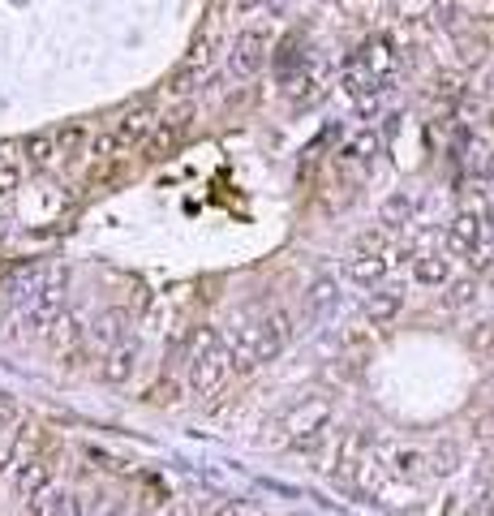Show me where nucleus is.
Listing matches in <instances>:
<instances>
[{"mask_svg": "<svg viewBox=\"0 0 494 516\" xmlns=\"http://www.w3.org/2000/svg\"><path fill=\"white\" fill-rule=\"evenodd\" d=\"M228 379V357H224V336L211 323H198L190 336V392L194 396H220Z\"/></svg>", "mask_w": 494, "mask_h": 516, "instance_id": "f257e3e1", "label": "nucleus"}, {"mask_svg": "<svg viewBox=\"0 0 494 516\" xmlns=\"http://www.w3.org/2000/svg\"><path fill=\"white\" fill-rule=\"evenodd\" d=\"M331 413H336V400H331L327 392H310V396H301L297 405H288L280 418H275V439L284 443H293V439H301V435H314V430H327V422H331Z\"/></svg>", "mask_w": 494, "mask_h": 516, "instance_id": "f03ea898", "label": "nucleus"}, {"mask_svg": "<svg viewBox=\"0 0 494 516\" xmlns=\"http://www.w3.org/2000/svg\"><path fill=\"white\" fill-rule=\"evenodd\" d=\"M65 284H69L65 267H61V271H52V267H48V280H43V284H39V293L22 306L26 332H48V323L65 310Z\"/></svg>", "mask_w": 494, "mask_h": 516, "instance_id": "7ed1b4c3", "label": "nucleus"}, {"mask_svg": "<svg viewBox=\"0 0 494 516\" xmlns=\"http://www.w3.org/2000/svg\"><path fill=\"white\" fill-rule=\"evenodd\" d=\"M43 280H48V267H43V263H22V267H13L9 276H5V284H0V301H5V306H13V310H22L26 301L39 293Z\"/></svg>", "mask_w": 494, "mask_h": 516, "instance_id": "20e7f679", "label": "nucleus"}, {"mask_svg": "<svg viewBox=\"0 0 494 516\" xmlns=\"http://www.w3.org/2000/svg\"><path fill=\"white\" fill-rule=\"evenodd\" d=\"M293 314L288 310H271L263 323H258V362H275L284 349H288V340H293Z\"/></svg>", "mask_w": 494, "mask_h": 516, "instance_id": "39448f33", "label": "nucleus"}, {"mask_svg": "<svg viewBox=\"0 0 494 516\" xmlns=\"http://www.w3.org/2000/svg\"><path fill=\"white\" fill-rule=\"evenodd\" d=\"M224 357H228V366L237 370V375H254L258 366V323H241V327H232L228 332V344H224Z\"/></svg>", "mask_w": 494, "mask_h": 516, "instance_id": "423d86ee", "label": "nucleus"}, {"mask_svg": "<svg viewBox=\"0 0 494 516\" xmlns=\"http://www.w3.org/2000/svg\"><path fill=\"white\" fill-rule=\"evenodd\" d=\"M232 74L237 78H254V74H263V65H267V35L263 31H241L237 43H232Z\"/></svg>", "mask_w": 494, "mask_h": 516, "instance_id": "0eeeda50", "label": "nucleus"}, {"mask_svg": "<svg viewBox=\"0 0 494 516\" xmlns=\"http://www.w3.org/2000/svg\"><path fill=\"white\" fill-rule=\"evenodd\" d=\"M336 306H340V284L331 276H318L310 284V293H305V301H301V319L310 327H318V323H327L331 314H336Z\"/></svg>", "mask_w": 494, "mask_h": 516, "instance_id": "6e6552de", "label": "nucleus"}, {"mask_svg": "<svg viewBox=\"0 0 494 516\" xmlns=\"http://www.w3.org/2000/svg\"><path fill=\"white\" fill-rule=\"evenodd\" d=\"M151 129H155V112L147 108V104H142V108H129L125 112V117L121 121H116V129H112V147H116V155H121V151H129V147H138V142L142 138H147L151 134Z\"/></svg>", "mask_w": 494, "mask_h": 516, "instance_id": "1a4fd4ad", "label": "nucleus"}, {"mask_svg": "<svg viewBox=\"0 0 494 516\" xmlns=\"http://www.w3.org/2000/svg\"><path fill=\"white\" fill-rule=\"evenodd\" d=\"M482 237H486V220L473 215V211H460L456 220L447 224V250L452 254H473L477 246H482Z\"/></svg>", "mask_w": 494, "mask_h": 516, "instance_id": "9d476101", "label": "nucleus"}, {"mask_svg": "<svg viewBox=\"0 0 494 516\" xmlns=\"http://www.w3.org/2000/svg\"><path fill=\"white\" fill-rule=\"evenodd\" d=\"M134 370H138V344L134 340H121L116 349H108L104 366H99V375H104V383H112V387H125L129 379H134Z\"/></svg>", "mask_w": 494, "mask_h": 516, "instance_id": "9b49d317", "label": "nucleus"}, {"mask_svg": "<svg viewBox=\"0 0 494 516\" xmlns=\"http://www.w3.org/2000/svg\"><path fill=\"white\" fill-rule=\"evenodd\" d=\"M361 452H366V430H361V426H348L344 435H340V443H336V461L327 465V473H331V478H344V473H353L357 461H361Z\"/></svg>", "mask_w": 494, "mask_h": 516, "instance_id": "f8f14e48", "label": "nucleus"}, {"mask_svg": "<svg viewBox=\"0 0 494 516\" xmlns=\"http://www.w3.org/2000/svg\"><path fill=\"white\" fill-rule=\"evenodd\" d=\"M387 254H353L348 258V280L357 284V289H379V284L387 280Z\"/></svg>", "mask_w": 494, "mask_h": 516, "instance_id": "ddd939ff", "label": "nucleus"}, {"mask_svg": "<svg viewBox=\"0 0 494 516\" xmlns=\"http://www.w3.org/2000/svg\"><path fill=\"white\" fill-rule=\"evenodd\" d=\"M383 461L391 478H404V482L426 478V452H417V448H383Z\"/></svg>", "mask_w": 494, "mask_h": 516, "instance_id": "4468645a", "label": "nucleus"}, {"mask_svg": "<svg viewBox=\"0 0 494 516\" xmlns=\"http://www.w3.org/2000/svg\"><path fill=\"white\" fill-rule=\"evenodd\" d=\"M129 336V314L125 310H104V314H99V319H95V327H91V340L99 344V349H116V344H121Z\"/></svg>", "mask_w": 494, "mask_h": 516, "instance_id": "2eb2a0df", "label": "nucleus"}, {"mask_svg": "<svg viewBox=\"0 0 494 516\" xmlns=\"http://www.w3.org/2000/svg\"><path fill=\"white\" fill-rule=\"evenodd\" d=\"M400 310H404V289H379L366 297V319L374 327H387L391 319H400Z\"/></svg>", "mask_w": 494, "mask_h": 516, "instance_id": "dca6fc26", "label": "nucleus"}, {"mask_svg": "<svg viewBox=\"0 0 494 516\" xmlns=\"http://www.w3.org/2000/svg\"><path fill=\"white\" fill-rule=\"evenodd\" d=\"M413 280L426 284V289H443V284L452 280V258H443V254H417L413 258Z\"/></svg>", "mask_w": 494, "mask_h": 516, "instance_id": "f3484780", "label": "nucleus"}, {"mask_svg": "<svg viewBox=\"0 0 494 516\" xmlns=\"http://www.w3.org/2000/svg\"><path fill=\"white\" fill-rule=\"evenodd\" d=\"M86 336V327H82V314H74V310H61L56 319L48 323V344L52 349H74V344Z\"/></svg>", "mask_w": 494, "mask_h": 516, "instance_id": "a211bd4d", "label": "nucleus"}, {"mask_svg": "<svg viewBox=\"0 0 494 516\" xmlns=\"http://www.w3.org/2000/svg\"><path fill=\"white\" fill-rule=\"evenodd\" d=\"M52 482V461L48 456H31L22 469H18V478H13V491H18V499H31L39 486H48Z\"/></svg>", "mask_w": 494, "mask_h": 516, "instance_id": "6ab92c4d", "label": "nucleus"}, {"mask_svg": "<svg viewBox=\"0 0 494 516\" xmlns=\"http://www.w3.org/2000/svg\"><path fill=\"white\" fill-rule=\"evenodd\" d=\"M464 461V448L456 439H439L434 448L426 452V473H434V478H452V473L460 469Z\"/></svg>", "mask_w": 494, "mask_h": 516, "instance_id": "aec40b11", "label": "nucleus"}, {"mask_svg": "<svg viewBox=\"0 0 494 516\" xmlns=\"http://www.w3.org/2000/svg\"><path fill=\"white\" fill-rule=\"evenodd\" d=\"M22 155H26V168H52L56 164V134H31L22 142Z\"/></svg>", "mask_w": 494, "mask_h": 516, "instance_id": "412c9836", "label": "nucleus"}, {"mask_svg": "<svg viewBox=\"0 0 494 516\" xmlns=\"http://www.w3.org/2000/svg\"><path fill=\"white\" fill-rule=\"evenodd\" d=\"M413 215H417V198H413V194H391L387 203H383V224H387V228L413 224Z\"/></svg>", "mask_w": 494, "mask_h": 516, "instance_id": "4be33fe9", "label": "nucleus"}, {"mask_svg": "<svg viewBox=\"0 0 494 516\" xmlns=\"http://www.w3.org/2000/svg\"><path fill=\"white\" fill-rule=\"evenodd\" d=\"M26 439V426H0V473H9V465L18 461V448Z\"/></svg>", "mask_w": 494, "mask_h": 516, "instance_id": "5701e85b", "label": "nucleus"}, {"mask_svg": "<svg viewBox=\"0 0 494 516\" xmlns=\"http://www.w3.org/2000/svg\"><path fill=\"white\" fill-rule=\"evenodd\" d=\"M477 297V280L473 276H464V280H447V293L439 306L443 310H460V306H469V301Z\"/></svg>", "mask_w": 494, "mask_h": 516, "instance_id": "b1692460", "label": "nucleus"}, {"mask_svg": "<svg viewBox=\"0 0 494 516\" xmlns=\"http://www.w3.org/2000/svg\"><path fill=\"white\" fill-rule=\"evenodd\" d=\"M215 61V39L211 35H202L198 43H194V48H190V56H185V65H181V74H202V69H207Z\"/></svg>", "mask_w": 494, "mask_h": 516, "instance_id": "393cba45", "label": "nucleus"}, {"mask_svg": "<svg viewBox=\"0 0 494 516\" xmlns=\"http://www.w3.org/2000/svg\"><path fill=\"white\" fill-rule=\"evenodd\" d=\"M379 147H383V138H379V134H370V129H366V134H357V138H353V142H348V147H344V160L370 164L374 155H379Z\"/></svg>", "mask_w": 494, "mask_h": 516, "instance_id": "a878e982", "label": "nucleus"}, {"mask_svg": "<svg viewBox=\"0 0 494 516\" xmlns=\"http://www.w3.org/2000/svg\"><path fill=\"white\" fill-rule=\"evenodd\" d=\"M82 142H86V129L82 125H69L65 134H56V160L74 164V155L82 151Z\"/></svg>", "mask_w": 494, "mask_h": 516, "instance_id": "bb28decb", "label": "nucleus"}, {"mask_svg": "<svg viewBox=\"0 0 494 516\" xmlns=\"http://www.w3.org/2000/svg\"><path fill=\"white\" fill-rule=\"evenodd\" d=\"M456 48H460V65H469V69H477L486 61V39L482 35H464Z\"/></svg>", "mask_w": 494, "mask_h": 516, "instance_id": "cd10ccee", "label": "nucleus"}, {"mask_svg": "<svg viewBox=\"0 0 494 516\" xmlns=\"http://www.w3.org/2000/svg\"><path fill=\"white\" fill-rule=\"evenodd\" d=\"M56 495H61V491H56L52 482H48V486H39V491H35L31 499H26V516H48V512H52V504H56Z\"/></svg>", "mask_w": 494, "mask_h": 516, "instance_id": "c85d7f7f", "label": "nucleus"}, {"mask_svg": "<svg viewBox=\"0 0 494 516\" xmlns=\"http://www.w3.org/2000/svg\"><path fill=\"white\" fill-rule=\"evenodd\" d=\"M469 349H477V353H490L494 349V319H482L477 327H469Z\"/></svg>", "mask_w": 494, "mask_h": 516, "instance_id": "c756f323", "label": "nucleus"}, {"mask_svg": "<svg viewBox=\"0 0 494 516\" xmlns=\"http://www.w3.org/2000/svg\"><path fill=\"white\" fill-rule=\"evenodd\" d=\"M18 185H22V168L13 164L9 155H0V198L13 194V190H18Z\"/></svg>", "mask_w": 494, "mask_h": 516, "instance_id": "7c9ffc66", "label": "nucleus"}, {"mask_svg": "<svg viewBox=\"0 0 494 516\" xmlns=\"http://www.w3.org/2000/svg\"><path fill=\"white\" fill-rule=\"evenodd\" d=\"M48 516H82V499H78V495H69V491H61Z\"/></svg>", "mask_w": 494, "mask_h": 516, "instance_id": "2f4dec72", "label": "nucleus"}, {"mask_svg": "<svg viewBox=\"0 0 494 516\" xmlns=\"http://www.w3.org/2000/svg\"><path fill=\"white\" fill-rule=\"evenodd\" d=\"M147 400H155V405H177V383H172V379L155 383L151 392H147Z\"/></svg>", "mask_w": 494, "mask_h": 516, "instance_id": "473e14b6", "label": "nucleus"}, {"mask_svg": "<svg viewBox=\"0 0 494 516\" xmlns=\"http://www.w3.org/2000/svg\"><path fill=\"white\" fill-rule=\"evenodd\" d=\"M357 254H387V237H383V233L357 237Z\"/></svg>", "mask_w": 494, "mask_h": 516, "instance_id": "72a5a7b5", "label": "nucleus"}, {"mask_svg": "<svg viewBox=\"0 0 494 516\" xmlns=\"http://www.w3.org/2000/svg\"><path fill=\"white\" fill-rule=\"evenodd\" d=\"M473 435H477V439H494V409L482 413V418L473 422Z\"/></svg>", "mask_w": 494, "mask_h": 516, "instance_id": "f704fd0d", "label": "nucleus"}, {"mask_svg": "<svg viewBox=\"0 0 494 516\" xmlns=\"http://www.w3.org/2000/svg\"><path fill=\"white\" fill-rule=\"evenodd\" d=\"M473 516H494V486H486V491H482V499H477Z\"/></svg>", "mask_w": 494, "mask_h": 516, "instance_id": "c9c22d12", "label": "nucleus"}, {"mask_svg": "<svg viewBox=\"0 0 494 516\" xmlns=\"http://www.w3.org/2000/svg\"><path fill=\"white\" fill-rule=\"evenodd\" d=\"M443 516H469V512H464V499H460V495H447Z\"/></svg>", "mask_w": 494, "mask_h": 516, "instance_id": "e433bc0d", "label": "nucleus"}, {"mask_svg": "<svg viewBox=\"0 0 494 516\" xmlns=\"http://www.w3.org/2000/svg\"><path fill=\"white\" fill-rule=\"evenodd\" d=\"M211 516H237V504H220V508H215Z\"/></svg>", "mask_w": 494, "mask_h": 516, "instance_id": "4c0bfd02", "label": "nucleus"}, {"mask_svg": "<svg viewBox=\"0 0 494 516\" xmlns=\"http://www.w3.org/2000/svg\"><path fill=\"white\" fill-rule=\"evenodd\" d=\"M486 181H490V190H494V151H490V164H486Z\"/></svg>", "mask_w": 494, "mask_h": 516, "instance_id": "58836bf2", "label": "nucleus"}, {"mask_svg": "<svg viewBox=\"0 0 494 516\" xmlns=\"http://www.w3.org/2000/svg\"><path fill=\"white\" fill-rule=\"evenodd\" d=\"M237 5H241V9H258V5H263V0H237Z\"/></svg>", "mask_w": 494, "mask_h": 516, "instance_id": "ea45409f", "label": "nucleus"}, {"mask_svg": "<svg viewBox=\"0 0 494 516\" xmlns=\"http://www.w3.org/2000/svg\"><path fill=\"white\" fill-rule=\"evenodd\" d=\"M477 267H494V254L490 258H477Z\"/></svg>", "mask_w": 494, "mask_h": 516, "instance_id": "a19ab883", "label": "nucleus"}, {"mask_svg": "<svg viewBox=\"0 0 494 516\" xmlns=\"http://www.w3.org/2000/svg\"><path fill=\"white\" fill-rule=\"evenodd\" d=\"M490 396H494V379H490Z\"/></svg>", "mask_w": 494, "mask_h": 516, "instance_id": "79ce46f5", "label": "nucleus"}]
</instances>
